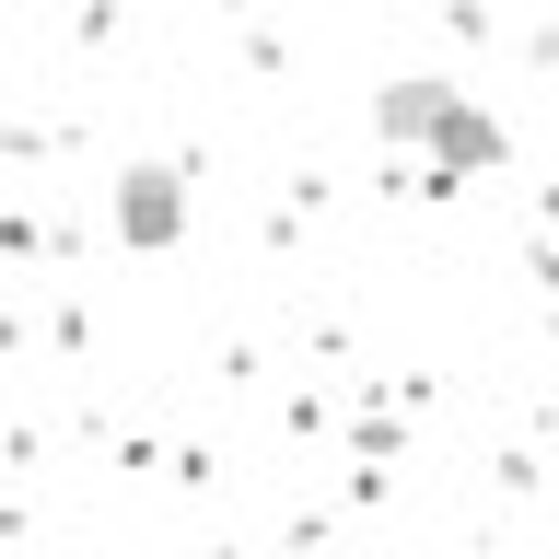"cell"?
Wrapping results in <instances>:
<instances>
[{
  "instance_id": "1",
  "label": "cell",
  "mask_w": 559,
  "mask_h": 559,
  "mask_svg": "<svg viewBox=\"0 0 559 559\" xmlns=\"http://www.w3.org/2000/svg\"><path fill=\"white\" fill-rule=\"evenodd\" d=\"M373 140H396V152H431L443 175H501V117L489 105H466L454 82H431V70H408V82H384L373 94Z\"/></svg>"
},
{
  "instance_id": "2",
  "label": "cell",
  "mask_w": 559,
  "mask_h": 559,
  "mask_svg": "<svg viewBox=\"0 0 559 559\" xmlns=\"http://www.w3.org/2000/svg\"><path fill=\"white\" fill-rule=\"evenodd\" d=\"M187 234V164H129L117 175V245H140V257H164V245Z\"/></svg>"
}]
</instances>
